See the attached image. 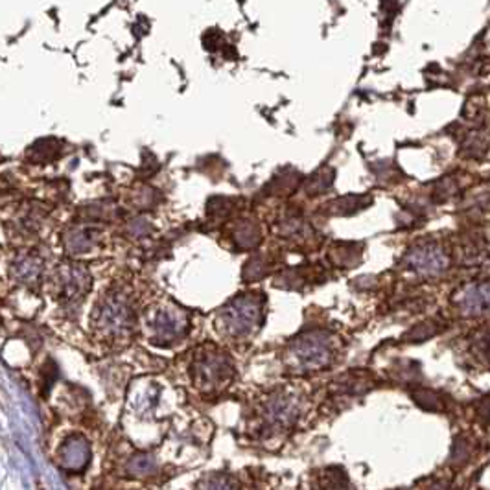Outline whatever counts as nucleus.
Here are the masks:
<instances>
[{
	"label": "nucleus",
	"instance_id": "nucleus-1",
	"mask_svg": "<svg viewBox=\"0 0 490 490\" xmlns=\"http://www.w3.org/2000/svg\"><path fill=\"white\" fill-rule=\"evenodd\" d=\"M334 359L332 337L323 330H311L302 334L289 345L286 361L291 371L311 372L329 367Z\"/></svg>",
	"mask_w": 490,
	"mask_h": 490
},
{
	"label": "nucleus",
	"instance_id": "nucleus-2",
	"mask_svg": "<svg viewBox=\"0 0 490 490\" xmlns=\"http://www.w3.org/2000/svg\"><path fill=\"white\" fill-rule=\"evenodd\" d=\"M264 299L259 294H244L232 299L219 314L221 330L231 337L251 336L262 326Z\"/></svg>",
	"mask_w": 490,
	"mask_h": 490
},
{
	"label": "nucleus",
	"instance_id": "nucleus-3",
	"mask_svg": "<svg viewBox=\"0 0 490 490\" xmlns=\"http://www.w3.org/2000/svg\"><path fill=\"white\" fill-rule=\"evenodd\" d=\"M232 376L231 359L216 350L214 346L197 352L192 364V378L197 387L201 389H214L218 385L225 384Z\"/></svg>",
	"mask_w": 490,
	"mask_h": 490
},
{
	"label": "nucleus",
	"instance_id": "nucleus-4",
	"mask_svg": "<svg viewBox=\"0 0 490 490\" xmlns=\"http://www.w3.org/2000/svg\"><path fill=\"white\" fill-rule=\"evenodd\" d=\"M133 314L129 301L122 294H109L101 299L96 310V324L104 332L124 334L131 326Z\"/></svg>",
	"mask_w": 490,
	"mask_h": 490
},
{
	"label": "nucleus",
	"instance_id": "nucleus-5",
	"mask_svg": "<svg viewBox=\"0 0 490 490\" xmlns=\"http://www.w3.org/2000/svg\"><path fill=\"white\" fill-rule=\"evenodd\" d=\"M299 416V402L291 394H273L264 407V429L269 434H280L294 428Z\"/></svg>",
	"mask_w": 490,
	"mask_h": 490
},
{
	"label": "nucleus",
	"instance_id": "nucleus-6",
	"mask_svg": "<svg viewBox=\"0 0 490 490\" xmlns=\"http://www.w3.org/2000/svg\"><path fill=\"white\" fill-rule=\"evenodd\" d=\"M151 330V343L159 346H168L171 343L179 341L181 337L189 330V323L183 311L175 308H162L149 321Z\"/></svg>",
	"mask_w": 490,
	"mask_h": 490
},
{
	"label": "nucleus",
	"instance_id": "nucleus-7",
	"mask_svg": "<svg viewBox=\"0 0 490 490\" xmlns=\"http://www.w3.org/2000/svg\"><path fill=\"white\" fill-rule=\"evenodd\" d=\"M448 264L446 253L434 241H422L407 251L404 266L419 275H437Z\"/></svg>",
	"mask_w": 490,
	"mask_h": 490
},
{
	"label": "nucleus",
	"instance_id": "nucleus-8",
	"mask_svg": "<svg viewBox=\"0 0 490 490\" xmlns=\"http://www.w3.org/2000/svg\"><path fill=\"white\" fill-rule=\"evenodd\" d=\"M59 275V288H61V301L70 306H78L84 301L85 294L91 289V275L84 264H63L57 269Z\"/></svg>",
	"mask_w": 490,
	"mask_h": 490
},
{
	"label": "nucleus",
	"instance_id": "nucleus-9",
	"mask_svg": "<svg viewBox=\"0 0 490 490\" xmlns=\"http://www.w3.org/2000/svg\"><path fill=\"white\" fill-rule=\"evenodd\" d=\"M91 459V448L87 439L81 435H72L63 442L59 451V464L69 472H81Z\"/></svg>",
	"mask_w": 490,
	"mask_h": 490
},
{
	"label": "nucleus",
	"instance_id": "nucleus-10",
	"mask_svg": "<svg viewBox=\"0 0 490 490\" xmlns=\"http://www.w3.org/2000/svg\"><path fill=\"white\" fill-rule=\"evenodd\" d=\"M457 308L466 315H481L490 311V282L466 286L457 295Z\"/></svg>",
	"mask_w": 490,
	"mask_h": 490
},
{
	"label": "nucleus",
	"instance_id": "nucleus-11",
	"mask_svg": "<svg viewBox=\"0 0 490 490\" xmlns=\"http://www.w3.org/2000/svg\"><path fill=\"white\" fill-rule=\"evenodd\" d=\"M41 271H43V260L35 253H21L11 266V275L22 284L35 282L41 276Z\"/></svg>",
	"mask_w": 490,
	"mask_h": 490
},
{
	"label": "nucleus",
	"instance_id": "nucleus-12",
	"mask_svg": "<svg viewBox=\"0 0 490 490\" xmlns=\"http://www.w3.org/2000/svg\"><path fill=\"white\" fill-rule=\"evenodd\" d=\"M98 241V231L94 227H76L65 234V247L69 253H87Z\"/></svg>",
	"mask_w": 490,
	"mask_h": 490
},
{
	"label": "nucleus",
	"instance_id": "nucleus-13",
	"mask_svg": "<svg viewBox=\"0 0 490 490\" xmlns=\"http://www.w3.org/2000/svg\"><path fill=\"white\" fill-rule=\"evenodd\" d=\"M371 203L369 196H343L324 205V212L334 216H350Z\"/></svg>",
	"mask_w": 490,
	"mask_h": 490
},
{
	"label": "nucleus",
	"instance_id": "nucleus-14",
	"mask_svg": "<svg viewBox=\"0 0 490 490\" xmlns=\"http://www.w3.org/2000/svg\"><path fill=\"white\" fill-rule=\"evenodd\" d=\"M262 240L259 225L249 221V219H241L240 224L234 229V241L241 249H253Z\"/></svg>",
	"mask_w": 490,
	"mask_h": 490
},
{
	"label": "nucleus",
	"instance_id": "nucleus-15",
	"mask_svg": "<svg viewBox=\"0 0 490 490\" xmlns=\"http://www.w3.org/2000/svg\"><path fill=\"white\" fill-rule=\"evenodd\" d=\"M359 254L361 251H356L354 244H336V247L330 251V260L336 266L352 267L356 262H359Z\"/></svg>",
	"mask_w": 490,
	"mask_h": 490
},
{
	"label": "nucleus",
	"instance_id": "nucleus-16",
	"mask_svg": "<svg viewBox=\"0 0 490 490\" xmlns=\"http://www.w3.org/2000/svg\"><path fill=\"white\" fill-rule=\"evenodd\" d=\"M332 183H334L332 168H321V170L315 171V174L310 177V181H308L306 194L311 197L319 196V194H323Z\"/></svg>",
	"mask_w": 490,
	"mask_h": 490
},
{
	"label": "nucleus",
	"instance_id": "nucleus-17",
	"mask_svg": "<svg viewBox=\"0 0 490 490\" xmlns=\"http://www.w3.org/2000/svg\"><path fill=\"white\" fill-rule=\"evenodd\" d=\"M57 155H61V149H59V144L54 139L39 140L37 144L31 146V159L37 162L52 161Z\"/></svg>",
	"mask_w": 490,
	"mask_h": 490
},
{
	"label": "nucleus",
	"instance_id": "nucleus-18",
	"mask_svg": "<svg viewBox=\"0 0 490 490\" xmlns=\"http://www.w3.org/2000/svg\"><path fill=\"white\" fill-rule=\"evenodd\" d=\"M196 490H238V483L227 474H212L201 479Z\"/></svg>",
	"mask_w": 490,
	"mask_h": 490
},
{
	"label": "nucleus",
	"instance_id": "nucleus-19",
	"mask_svg": "<svg viewBox=\"0 0 490 490\" xmlns=\"http://www.w3.org/2000/svg\"><path fill=\"white\" fill-rule=\"evenodd\" d=\"M472 352L479 361L490 365V329L476 334L472 341Z\"/></svg>",
	"mask_w": 490,
	"mask_h": 490
},
{
	"label": "nucleus",
	"instance_id": "nucleus-20",
	"mask_svg": "<svg viewBox=\"0 0 490 490\" xmlns=\"http://www.w3.org/2000/svg\"><path fill=\"white\" fill-rule=\"evenodd\" d=\"M127 472L136 477H146L155 472V461L148 455H136L127 464Z\"/></svg>",
	"mask_w": 490,
	"mask_h": 490
},
{
	"label": "nucleus",
	"instance_id": "nucleus-21",
	"mask_svg": "<svg viewBox=\"0 0 490 490\" xmlns=\"http://www.w3.org/2000/svg\"><path fill=\"white\" fill-rule=\"evenodd\" d=\"M266 273H267V262L264 260V256L254 254L253 259L245 264L244 279L247 280V282H254V280H260L262 276H266Z\"/></svg>",
	"mask_w": 490,
	"mask_h": 490
},
{
	"label": "nucleus",
	"instance_id": "nucleus-22",
	"mask_svg": "<svg viewBox=\"0 0 490 490\" xmlns=\"http://www.w3.org/2000/svg\"><path fill=\"white\" fill-rule=\"evenodd\" d=\"M413 399H415V402L419 404V406H422L424 409H431V411H441L442 406H444L441 396H439V393L429 389L415 391V393H413Z\"/></svg>",
	"mask_w": 490,
	"mask_h": 490
},
{
	"label": "nucleus",
	"instance_id": "nucleus-23",
	"mask_svg": "<svg viewBox=\"0 0 490 490\" xmlns=\"http://www.w3.org/2000/svg\"><path fill=\"white\" fill-rule=\"evenodd\" d=\"M437 332L439 329L435 326V323H422L419 324V326H415V329L409 330L404 339H407V341H424V339L435 336Z\"/></svg>",
	"mask_w": 490,
	"mask_h": 490
},
{
	"label": "nucleus",
	"instance_id": "nucleus-24",
	"mask_svg": "<svg viewBox=\"0 0 490 490\" xmlns=\"http://www.w3.org/2000/svg\"><path fill=\"white\" fill-rule=\"evenodd\" d=\"M477 416H479L485 424H490V394L485 396L483 400H479V404H477Z\"/></svg>",
	"mask_w": 490,
	"mask_h": 490
},
{
	"label": "nucleus",
	"instance_id": "nucleus-25",
	"mask_svg": "<svg viewBox=\"0 0 490 490\" xmlns=\"http://www.w3.org/2000/svg\"><path fill=\"white\" fill-rule=\"evenodd\" d=\"M142 221H144V219H142ZM135 225H136L135 234H140V227H139V225H140V219H135ZM142 231L148 232V231H149V224H146V221H144V225H142Z\"/></svg>",
	"mask_w": 490,
	"mask_h": 490
}]
</instances>
